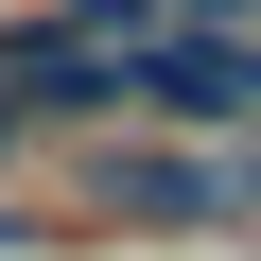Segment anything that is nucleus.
Returning a JSON list of instances; mask_svg holds the SVG:
<instances>
[{"label": "nucleus", "instance_id": "f257e3e1", "mask_svg": "<svg viewBox=\"0 0 261 261\" xmlns=\"http://www.w3.org/2000/svg\"><path fill=\"white\" fill-rule=\"evenodd\" d=\"M105 209H122V226H261V157H209V140H105Z\"/></svg>", "mask_w": 261, "mask_h": 261}, {"label": "nucleus", "instance_id": "7ed1b4c3", "mask_svg": "<svg viewBox=\"0 0 261 261\" xmlns=\"http://www.w3.org/2000/svg\"><path fill=\"white\" fill-rule=\"evenodd\" d=\"M18 140H35V122H18V87H0V157H18Z\"/></svg>", "mask_w": 261, "mask_h": 261}, {"label": "nucleus", "instance_id": "f03ea898", "mask_svg": "<svg viewBox=\"0 0 261 261\" xmlns=\"http://www.w3.org/2000/svg\"><path fill=\"white\" fill-rule=\"evenodd\" d=\"M140 18H174V35H261V0H140Z\"/></svg>", "mask_w": 261, "mask_h": 261}]
</instances>
